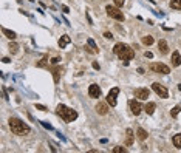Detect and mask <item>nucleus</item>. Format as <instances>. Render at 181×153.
Here are the masks:
<instances>
[{
    "label": "nucleus",
    "mask_w": 181,
    "mask_h": 153,
    "mask_svg": "<svg viewBox=\"0 0 181 153\" xmlns=\"http://www.w3.org/2000/svg\"><path fill=\"white\" fill-rule=\"evenodd\" d=\"M96 111H98L99 114H107V113H108V105L105 104V102H98Z\"/></svg>",
    "instance_id": "9b49d317"
},
{
    "label": "nucleus",
    "mask_w": 181,
    "mask_h": 153,
    "mask_svg": "<svg viewBox=\"0 0 181 153\" xmlns=\"http://www.w3.org/2000/svg\"><path fill=\"white\" fill-rule=\"evenodd\" d=\"M71 42V39H70V36H67V34H63L60 39H59V48H65L68 43Z\"/></svg>",
    "instance_id": "ddd939ff"
},
{
    "label": "nucleus",
    "mask_w": 181,
    "mask_h": 153,
    "mask_svg": "<svg viewBox=\"0 0 181 153\" xmlns=\"http://www.w3.org/2000/svg\"><path fill=\"white\" fill-rule=\"evenodd\" d=\"M105 11H107V14L110 16V17H113L115 20H118V22H124V14H122V11H119V8L118 6H112V5H107V8H105Z\"/></svg>",
    "instance_id": "20e7f679"
},
{
    "label": "nucleus",
    "mask_w": 181,
    "mask_h": 153,
    "mask_svg": "<svg viewBox=\"0 0 181 153\" xmlns=\"http://www.w3.org/2000/svg\"><path fill=\"white\" fill-rule=\"evenodd\" d=\"M118 94H119V88H118V87L112 88V90L108 91V94H107V102H108L112 107L116 105V97H118Z\"/></svg>",
    "instance_id": "0eeeda50"
},
{
    "label": "nucleus",
    "mask_w": 181,
    "mask_h": 153,
    "mask_svg": "<svg viewBox=\"0 0 181 153\" xmlns=\"http://www.w3.org/2000/svg\"><path fill=\"white\" fill-rule=\"evenodd\" d=\"M93 68H95V70H99V63H98V62H93Z\"/></svg>",
    "instance_id": "2f4dec72"
},
{
    "label": "nucleus",
    "mask_w": 181,
    "mask_h": 153,
    "mask_svg": "<svg viewBox=\"0 0 181 153\" xmlns=\"http://www.w3.org/2000/svg\"><path fill=\"white\" fill-rule=\"evenodd\" d=\"M144 56H146L147 59H152V57H153V53H150V51H146V53H144Z\"/></svg>",
    "instance_id": "cd10ccee"
},
{
    "label": "nucleus",
    "mask_w": 181,
    "mask_h": 153,
    "mask_svg": "<svg viewBox=\"0 0 181 153\" xmlns=\"http://www.w3.org/2000/svg\"><path fill=\"white\" fill-rule=\"evenodd\" d=\"M62 11H63V12H65V14H68V12H70V9H68V6H65V5H63V6H62Z\"/></svg>",
    "instance_id": "7c9ffc66"
},
{
    "label": "nucleus",
    "mask_w": 181,
    "mask_h": 153,
    "mask_svg": "<svg viewBox=\"0 0 181 153\" xmlns=\"http://www.w3.org/2000/svg\"><path fill=\"white\" fill-rule=\"evenodd\" d=\"M150 91L147 90V88H136L135 90V97L139 99V100H147Z\"/></svg>",
    "instance_id": "6e6552de"
},
{
    "label": "nucleus",
    "mask_w": 181,
    "mask_h": 153,
    "mask_svg": "<svg viewBox=\"0 0 181 153\" xmlns=\"http://www.w3.org/2000/svg\"><path fill=\"white\" fill-rule=\"evenodd\" d=\"M88 96L93 97V99H98V97L101 96V88H99V85H96V84L90 85V88H88Z\"/></svg>",
    "instance_id": "9d476101"
},
{
    "label": "nucleus",
    "mask_w": 181,
    "mask_h": 153,
    "mask_svg": "<svg viewBox=\"0 0 181 153\" xmlns=\"http://www.w3.org/2000/svg\"><path fill=\"white\" fill-rule=\"evenodd\" d=\"M113 3H115V6H118V8H121L124 3H125V0H113Z\"/></svg>",
    "instance_id": "bb28decb"
},
{
    "label": "nucleus",
    "mask_w": 181,
    "mask_h": 153,
    "mask_svg": "<svg viewBox=\"0 0 181 153\" xmlns=\"http://www.w3.org/2000/svg\"><path fill=\"white\" fill-rule=\"evenodd\" d=\"M150 71L153 73H160V74H169L170 73V68L164 65V63H150Z\"/></svg>",
    "instance_id": "423d86ee"
},
{
    "label": "nucleus",
    "mask_w": 181,
    "mask_h": 153,
    "mask_svg": "<svg viewBox=\"0 0 181 153\" xmlns=\"http://www.w3.org/2000/svg\"><path fill=\"white\" fill-rule=\"evenodd\" d=\"M136 138L139 139V141H146V138H147V132L144 129H138L136 130Z\"/></svg>",
    "instance_id": "dca6fc26"
},
{
    "label": "nucleus",
    "mask_w": 181,
    "mask_h": 153,
    "mask_svg": "<svg viewBox=\"0 0 181 153\" xmlns=\"http://www.w3.org/2000/svg\"><path fill=\"white\" fill-rule=\"evenodd\" d=\"M113 53L118 56L121 60H125V63L135 57V51L128 45H125V43H116L115 48H113Z\"/></svg>",
    "instance_id": "f257e3e1"
},
{
    "label": "nucleus",
    "mask_w": 181,
    "mask_h": 153,
    "mask_svg": "<svg viewBox=\"0 0 181 153\" xmlns=\"http://www.w3.org/2000/svg\"><path fill=\"white\" fill-rule=\"evenodd\" d=\"M173 145L176 148H181V133H178V135L173 136Z\"/></svg>",
    "instance_id": "6ab92c4d"
},
{
    "label": "nucleus",
    "mask_w": 181,
    "mask_h": 153,
    "mask_svg": "<svg viewBox=\"0 0 181 153\" xmlns=\"http://www.w3.org/2000/svg\"><path fill=\"white\" fill-rule=\"evenodd\" d=\"M36 108H37V110H40V111H45V110H47V108H45L44 105H40V104H37V105H36Z\"/></svg>",
    "instance_id": "c85d7f7f"
},
{
    "label": "nucleus",
    "mask_w": 181,
    "mask_h": 153,
    "mask_svg": "<svg viewBox=\"0 0 181 153\" xmlns=\"http://www.w3.org/2000/svg\"><path fill=\"white\" fill-rule=\"evenodd\" d=\"M143 43L144 45H152L153 43V37L152 36H144L143 37Z\"/></svg>",
    "instance_id": "5701e85b"
},
{
    "label": "nucleus",
    "mask_w": 181,
    "mask_h": 153,
    "mask_svg": "<svg viewBox=\"0 0 181 153\" xmlns=\"http://www.w3.org/2000/svg\"><path fill=\"white\" fill-rule=\"evenodd\" d=\"M128 107H130V111L135 114V116H138V114L141 113V110H143V108H141V105H139V102L135 100V99L128 100Z\"/></svg>",
    "instance_id": "1a4fd4ad"
},
{
    "label": "nucleus",
    "mask_w": 181,
    "mask_h": 153,
    "mask_svg": "<svg viewBox=\"0 0 181 153\" xmlns=\"http://www.w3.org/2000/svg\"><path fill=\"white\" fill-rule=\"evenodd\" d=\"M8 122H9V129H11V132L14 133V135L22 136V135H28V133L31 132L30 127L25 124V122H22L20 119H17V118H11Z\"/></svg>",
    "instance_id": "f03ea898"
},
{
    "label": "nucleus",
    "mask_w": 181,
    "mask_h": 153,
    "mask_svg": "<svg viewBox=\"0 0 181 153\" xmlns=\"http://www.w3.org/2000/svg\"><path fill=\"white\" fill-rule=\"evenodd\" d=\"M9 51L12 54H17L19 53V45L17 43H9Z\"/></svg>",
    "instance_id": "4be33fe9"
},
{
    "label": "nucleus",
    "mask_w": 181,
    "mask_h": 153,
    "mask_svg": "<svg viewBox=\"0 0 181 153\" xmlns=\"http://www.w3.org/2000/svg\"><path fill=\"white\" fill-rule=\"evenodd\" d=\"M2 60H3V62H5V63H9V62H11V59H9V57H3V59H2Z\"/></svg>",
    "instance_id": "473e14b6"
},
{
    "label": "nucleus",
    "mask_w": 181,
    "mask_h": 153,
    "mask_svg": "<svg viewBox=\"0 0 181 153\" xmlns=\"http://www.w3.org/2000/svg\"><path fill=\"white\" fill-rule=\"evenodd\" d=\"M179 111H181V107L179 105H176V107H173L172 110H170V114H172V118H176L178 114H179Z\"/></svg>",
    "instance_id": "412c9836"
},
{
    "label": "nucleus",
    "mask_w": 181,
    "mask_h": 153,
    "mask_svg": "<svg viewBox=\"0 0 181 153\" xmlns=\"http://www.w3.org/2000/svg\"><path fill=\"white\" fill-rule=\"evenodd\" d=\"M42 125H44V127H47V129H51V125H50V124H47V122H42Z\"/></svg>",
    "instance_id": "f704fd0d"
},
{
    "label": "nucleus",
    "mask_w": 181,
    "mask_h": 153,
    "mask_svg": "<svg viewBox=\"0 0 181 153\" xmlns=\"http://www.w3.org/2000/svg\"><path fill=\"white\" fill-rule=\"evenodd\" d=\"M57 114H59V116L65 121V122H73V121H76V118H77V111L73 110V108L65 107L63 104H59V105H57Z\"/></svg>",
    "instance_id": "7ed1b4c3"
},
{
    "label": "nucleus",
    "mask_w": 181,
    "mask_h": 153,
    "mask_svg": "<svg viewBox=\"0 0 181 153\" xmlns=\"http://www.w3.org/2000/svg\"><path fill=\"white\" fill-rule=\"evenodd\" d=\"M133 144V132L130 129H127V139H125V145H132Z\"/></svg>",
    "instance_id": "f3484780"
},
{
    "label": "nucleus",
    "mask_w": 181,
    "mask_h": 153,
    "mask_svg": "<svg viewBox=\"0 0 181 153\" xmlns=\"http://www.w3.org/2000/svg\"><path fill=\"white\" fill-rule=\"evenodd\" d=\"M172 65L173 67H179L181 65V54L178 51H173L172 53Z\"/></svg>",
    "instance_id": "f8f14e48"
},
{
    "label": "nucleus",
    "mask_w": 181,
    "mask_h": 153,
    "mask_svg": "<svg viewBox=\"0 0 181 153\" xmlns=\"http://www.w3.org/2000/svg\"><path fill=\"white\" fill-rule=\"evenodd\" d=\"M59 73H60V68H53V76H54V82H59Z\"/></svg>",
    "instance_id": "393cba45"
},
{
    "label": "nucleus",
    "mask_w": 181,
    "mask_h": 153,
    "mask_svg": "<svg viewBox=\"0 0 181 153\" xmlns=\"http://www.w3.org/2000/svg\"><path fill=\"white\" fill-rule=\"evenodd\" d=\"M59 60H60V59H59V57H54V59H53V60H51V63H57V62H59Z\"/></svg>",
    "instance_id": "72a5a7b5"
},
{
    "label": "nucleus",
    "mask_w": 181,
    "mask_h": 153,
    "mask_svg": "<svg viewBox=\"0 0 181 153\" xmlns=\"http://www.w3.org/2000/svg\"><path fill=\"white\" fill-rule=\"evenodd\" d=\"M155 102H147V104L144 105V111L147 113V114H153L155 113Z\"/></svg>",
    "instance_id": "2eb2a0df"
},
{
    "label": "nucleus",
    "mask_w": 181,
    "mask_h": 153,
    "mask_svg": "<svg viewBox=\"0 0 181 153\" xmlns=\"http://www.w3.org/2000/svg\"><path fill=\"white\" fill-rule=\"evenodd\" d=\"M2 33H3V34L8 37V39H11V40H14L16 37H17L14 31H9V30H6V28H2Z\"/></svg>",
    "instance_id": "a211bd4d"
},
{
    "label": "nucleus",
    "mask_w": 181,
    "mask_h": 153,
    "mask_svg": "<svg viewBox=\"0 0 181 153\" xmlns=\"http://www.w3.org/2000/svg\"><path fill=\"white\" fill-rule=\"evenodd\" d=\"M158 48H160V51H161L163 54H167V53H169V45H167L166 40H160V42H158Z\"/></svg>",
    "instance_id": "4468645a"
},
{
    "label": "nucleus",
    "mask_w": 181,
    "mask_h": 153,
    "mask_svg": "<svg viewBox=\"0 0 181 153\" xmlns=\"http://www.w3.org/2000/svg\"><path fill=\"white\" fill-rule=\"evenodd\" d=\"M170 6L173 9H181V0H170Z\"/></svg>",
    "instance_id": "aec40b11"
},
{
    "label": "nucleus",
    "mask_w": 181,
    "mask_h": 153,
    "mask_svg": "<svg viewBox=\"0 0 181 153\" xmlns=\"http://www.w3.org/2000/svg\"><path fill=\"white\" fill-rule=\"evenodd\" d=\"M104 37H105V39H113L112 33H104Z\"/></svg>",
    "instance_id": "c756f323"
},
{
    "label": "nucleus",
    "mask_w": 181,
    "mask_h": 153,
    "mask_svg": "<svg viewBox=\"0 0 181 153\" xmlns=\"http://www.w3.org/2000/svg\"><path fill=\"white\" fill-rule=\"evenodd\" d=\"M152 90L157 93L161 99H167V97H169V91H167V88H166L164 85H161L160 82H155V84L152 85Z\"/></svg>",
    "instance_id": "39448f33"
},
{
    "label": "nucleus",
    "mask_w": 181,
    "mask_h": 153,
    "mask_svg": "<svg viewBox=\"0 0 181 153\" xmlns=\"http://www.w3.org/2000/svg\"><path fill=\"white\" fill-rule=\"evenodd\" d=\"M87 42H88V45H90V48H92V49L95 51V53H98V46H96V43H95V40H93V39H88Z\"/></svg>",
    "instance_id": "b1692460"
},
{
    "label": "nucleus",
    "mask_w": 181,
    "mask_h": 153,
    "mask_svg": "<svg viewBox=\"0 0 181 153\" xmlns=\"http://www.w3.org/2000/svg\"><path fill=\"white\" fill-rule=\"evenodd\" d=\"M127 150L124 148V147H115L113 148V153H125Z\"/></svg>",
    "instance_id": "a878e982"
}]
</instances>
